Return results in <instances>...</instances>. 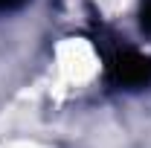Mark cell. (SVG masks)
<instances>
[{"instance_id": "7a4b0ae2", "label": "cell", "mask_w": 151, "mask_h": 148, "mask_svg": "<svg viewBox=\"0 0 151 148\" xmlns=\"http://www.w3.org/2000/svg\"><path fill=\"white\" fill-rule=\"evenodd\" d=\"M142 29L151 32V0H145V6H142Z\"/></svg>"}, {"instance_id": "6da1fadb", "label": "cell", "mask_w": 151, "mask_h": 148, "mask_svg": "<svg viewBox=\"0 0 151 148\" xmlns=\"http://www.w3.org/2000/svg\"><path fill=\"white\" fill-rule=\"evenodd\" d=\"M108 78L116 87H145L151 84V58L137 50H113L108 55Z\"/></svg>"}, {"instance_id": "3957f363", "label": "cell", "mask_w": 151, "mask_h": 148, "mask_svg": "<svg viewBox=\"0 0 151 148\" xmlns=\"http://www.w3.org/2000/svg\"><path fill=\"white\" fill-rule=\"evenodd\" d=\"M26 0H0V12H12V9H18V6H23Z\"/></svg>"}]
</instances>
